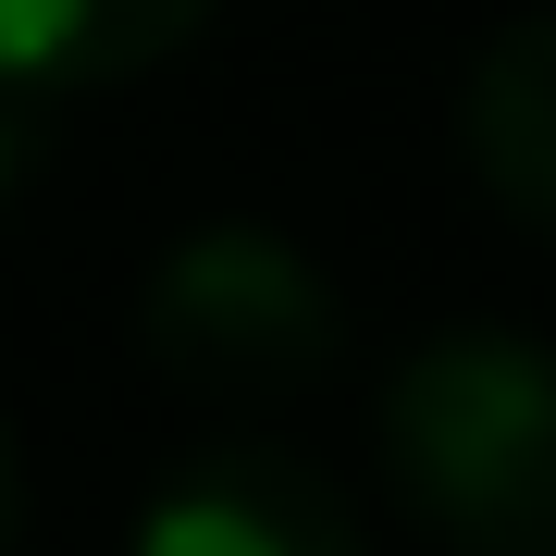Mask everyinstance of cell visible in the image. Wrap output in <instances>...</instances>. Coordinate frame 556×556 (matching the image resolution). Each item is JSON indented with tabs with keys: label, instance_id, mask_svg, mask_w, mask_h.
Listing matches in <instances>:
<instances>
[{
	"label": "cell",
	"instance_id": "6da1fadb",
	"mask_svg": "<svg viewBox=\"0 0 556 556\" xmlns=\"http://www.w3.org/2000/svg\"><path fill=\"white\" fill-rule=\"evenodd\" d=\"M383 470L445 556H556V371L519 321H445L383 371Z\"/></svg>",
	"mask_w": 556,
	"mask_h": 556
},
{
	"label": "cell",
	"instance_id": "7a4b0ae2",
	"mask_svg": "<svg viewBox=\"0 0 556 556\" xmlns=\"http://www.w3.org/2000/svg\"><path fill=\"white\" fill-rule=\"evenodd\" d=\"M137 334H149V371L186 383L211 408H285L334 371L346 346V309L321 285V260L273 223H199L149 260L137 285Z\"/></svg>",
	"mask_w": 556,
	"mask_h": 556
},
{
	"label": "cell",
	"instance_id": "3957f363",
	"mask_svg": "<svg viewBox=\"0 0 556 556\" xmlns=\"http://www.w3.org/2000/svg\"><path fill=\"white\" fill-rule=\"evenodd\" d=\"M137 556H371L358 507L285 445H199L137 507Z\"/></svg>",
	"mask_w": 556,
	"mask_h": 556
},
{
	"label": "cell",
	"instance_id": "277c9868",
	"mask_svg": "<svg viewBox=\"0 0 556 556\" xmlns=\"http://www.w3.org/2000/svg\"><path fill=\"white\" fill-rule=\"evenodd\" d=\"M457 161L482 174V199L519 236L556 223V25L544 13H507L482 38L470 87H457Z\"/></svg>",
	"mask_w": 556,
	"mask_h": 556
},
{
	"label": "cell",
	"instance_id": "5b68a950",
	"mask_svg": "<svg viewBox=\"0 0 556 556\" xmlns=\"http://www.w3.org/2000/svg\"><path fill=\"white\" fill-rule=\"evenodd\" d=\"M211 13L223 0H0V87H124Z\"/></svg>",
	"mask_w": 556,
	"mask_h": 556
},
{
	"label": "cell",
	"instance_id": "8992f818",
	"mask_svg": "<svg viewBox=\"0 0 556 556\" xmlns=\"http://www.w3.org/2000/svg\"><path fill=\"white\" fill-rule=\"evenodd\" d=\"M13 532H25V457H13V420H0V556H13Z\"/></svg>",
	"mask_w": 556,
	"mask_h": 556
},
{
	"label": "cell",
	"instance_id": "52a82bcc",
	"mask_svg": "<svg viewBox=\"0 0 556 556\" xmlns=\"http://www.w3.org/2000/svg\"><path fill=\"white\" fill-rule=\"evenodd\" d=\"M0 199H13V112H0Z\"/></svg>",
	"mask_w": 556,
	"mask_h": 556
}]
</instances>
